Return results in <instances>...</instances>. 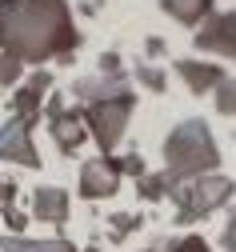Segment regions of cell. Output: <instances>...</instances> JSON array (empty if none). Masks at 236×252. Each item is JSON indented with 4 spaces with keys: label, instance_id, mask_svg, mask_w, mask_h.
<instances>
[{
    "label": "cell",
    "instance_id": "6da1fadb",
    "mask_svg": "<svg viewBox=\"0 0 236 252\" xmlns=\"http://www.w3.org/2000/svg\"><path fill=\"white\" fill-rule=\"evenodd\" d=\"M0 48L16 60L68 56L76 28L64 0H0Z\"/></svg>",
    "mask_w": 236,
    "mask_h": 252
},
{
    "label": "cell",
    "instance_id": "7a4b0ae2",
    "mask_svg": "<svg viewBox=\"0 0 236 252\" xmlns=\"http://www.w3.org/2000/svg\"><path fill=\"white\" fill-rule=\"evenodd\" d=\"M164 160H168V176L172 180H192L204 176L220 164V152L212 144V132L200 120H184L180 128L164 140Z\"/></svg>",
    "mask_w": 236,
    "mask_h": 252
},
{
    "label": "cell",
    "instance_id": "3957f363",
    "mask_svg": "<svg viewBox=\"0 0 236 252\" xmlns=\"http://www.w3.org/2000/svg\"><path fill=\"white\" fill-rule=\"evenodd\" d=\"M168 196L176 200V220L192 224V220H208L228 196H232V180L228 176H192V180H172Z\"/></svg>",
    "mask_w": 236,
    "mask_h": 252
},
{
    "label": "cell",
    "instance_id": "277c9868",
    "mask_svg": "<svg viewBox=\"0 0 236 252\" xmlns=\"http://www.w3.org/2000/svg\"><path fill=\"white\" fill-rule=\"evenodd\" d=\"M128 116H132V92H112V96H96L84 112V124H88V132L96 136L100 148H116L124 128H128Z\"/></svg>",
    "mask_w": 236,
    "mask_h": 252
},
{
    "label": "cell",
    "instance_id": "5b68a950",
    "mask_svg": "<svg viewBox=\"0 0 236 252\" xmlns=\"http://www.w3.org/2000/svg\"><path fill=\"white\" fill-rule=\"evenodd\" d=\"M120 172L124 164L112 160V156H96V160H84L80 168V196L84 200H104V196H116V188H120Z\"/></svg>",
    "mask_w": 236,
    "mask_h": 252
},
{
    "label": "cell",
    "instance_id": "8992f818",
    "mask_svg": "<svg viewBox=\"0 0 236 252\" xmlns=\"http://www.w3.org/2000/svg\"><path fill=\"white\" fill-rule=\"evenodd\" d=\"M32 124L28 120H8L4 128H0V160H16V164H24V168H40V156H36V148H32Z\"/></svg>",
    "mask_w": 236,
    "mask_h": 252
},
{
    "label": "cell",
    "instance_id": "52a82bcc",
    "mask_svg": "<svg viewBox=\"0 0 236 252\" xmlns=\"http://www.w3.org/2000/svg\"><path fill=\"white\" fill-rule=\"evenodd\" d=\"M48 128H52V140L60 144L64 156H72V152L84 144V136H88L84 116H80V112H64V108H60V96L48 104Z\"/></svg>",
    "mask_w": 236,
    "mask_h": 252
},
{
    "label": "cell",
    "instance_id": "ba28073f",
    "mask_svg": "<svg viewBox=\"0 0 236 252\" xmlns=\"http://www.w3.org/2000/svg\"><path fill=\"white\" fill-rule=\"evenodd\" d=\"M32 216L48 220V224H64V220H68V192H64V188H36Z\"/></svg>",
    "mask_w": 236,
    "mask_h": 252
},
{
    "label": "cell",
    "instance_id": "9c48e42d",
    "mask_svg": "<svg viewBox=\"0 0 236 252\" xmlns=\"http://www.w3.org/2000/svg\"><path fill=\"white\" fill-rule=\"evenodd\" d=\"M196 44L208 48V52H228V56H232V52H236V20H232V16H216L204 32L196 36Z\"/></svg>",
    "mask_w": 236,
    "mask_h": 252
},
{
    "label": "cell",
    "instance_id": "30bf717a",
    "mask_svg": "<svg viewBox=\"0 0 236 252\" xmlns=\"http://www.w3.org/2000/svg\"><path fill=\"white\" fill-rule=\"evenodd\" d=\"M52 80L44 76V72H36L28 80V88H20L16 96H12V104H16V112H20V120H28V124H36V116H40V96H44V88H48Z\"/></svg>",
    "mask_w": 236,
    "mask_h": 252
},
{
    "label": "cell",
    "instance_id": "8fae6325",
    "mask_svg": "<svg viewBox=\"0 0 236 252\" xmlns=\"http://www.w3.org/2000/svg\"><path fill=\"white\" fill-rule=\"evenodd\" d=\"M0 248L4 252H76L72 240H64V236H52V240H28V236H0Z\"/></svg>",
    "mask_w": 236,
    "mask_h": 252
},
{
    "label": "cell",
    "instance_id": "7c38bea8",
    "mask_svg": "<svg viewBox=\"0 0 236 252\" xmlns=\"http://www.w3.org/2000/svg\"><path fill=\"white\" fill-rule=\"evenodd\" d=\"M176 72L188 80V88H192V92H204V88H212V80H220V72H216V68H208V64H192V60H180Z\"/></svg>",
    "mask_w": 236,
    "mask_h": 252
},
{
    "label": "cell",
    "instance_id": "4fadbf2b",
    "mask_svg": "<svg viewBox=\"0 0 236 252\" xmlns=\"http://www.w3.org/2000/svg\"><path fill=\"white\" fill-rule=\"evenodd\" d=\"M164 12H172L180 24H196L200 16L208 12V0H160Z\"/></svg>",
    "mask_w": 236,
    "mask_h": 252
},
{
    "label": "cell",
    "instance_id": "5bb4252c",
    "mask_svg": "<svg viewBox=\"0 0 236 252\" xmlns=\"http://www.w3.org/2000/svg\"><path fill=\"white\" fill-rule=\"evenodd\" d=\"M168 184H172V176H140L136 180V192L144 196V200H160V196H168Z\"/></svg>",
    "mask_w": 236,
    "mask_h": 252
},
{
    "label": "cell",
    "instance_id": "9a60e30c",
    "mask_svg": "<svg viewBox=\"0 0 236 252\" xmlns=\"http://www.w3.org/2000/svg\"><path fill=\"white\" fill-rule=\"evenodd\" d=\"M164 252H212V248L204 244V236H180L172 244H164Z\"/></svg>",
    "mask_w": 236,
    "mask_h": 252
},
{
    "label": "cell",
    "instance_id": "2e32d148",
    "mask_svg": "<svg viewBox=\"0 0 236 252\" xmlns=\"http://www.w3.org/2000/svg\"><path fill=\"white\" fill-rule=\"evenodd\" d=\"M0 216H4V224H8L12 236H24V228H28V216H24V212H16L12 204H4V212H0Z\"/></svg>",
    "mask_w": 236,
    "mask_h": 252
},
{
    "label": "cell",
    "instance_id": "e0dca14e",
    "mask_svg": "<svg viewBox=\"0 0 236 252\" xmlns=\"http://www.w3.org/2000/svg\"><path fill=\"white\" fill-rule=\"evenodd\" d=\"M16 76H20V60L12 52H4V56H0V84H12Z\"/></svg>",
    "mask_w": 236,
    "mask_h": 252
},
{
    "label": "cell",
    "instance_id": "ac0fdd59",
    "mask_svg": "<svg viewBox=\"0 0 236 252\" xmlns=\"http://www.w3.org/2000/svg\"><path fill=\"white\" fill-rule=\"evenodd\" d=\"M116 232H128V228H140V216H112Z\"/></svg>",
    "mask_w": 236,
    "mask_h": 252
},
{
    "label": "cell",
    "instance_id": "d6986e66",
    "mask_svg": "<svg viewBox=\"0 0 236 252\" xmlns=\"http://www.w3.org/2000/svg\"><path fill=\"white\" fill-rule=\"evenodd\" d=\"M0 200L12 204V200H16V184H0Z\"/></svg>",
    "mask_w": 236,
    "mask_h": 252
},
{
    "label": "cell",
    "instance_id": "ffe728a7",
    "mask_svg": "<svg viewBox=\"0 0 236 252\" xmlns=\"http://www.w3.org/2000/svg\"><path fill=\"white\" fill-rule=\"evenodd\" d=\"M144 252H164V248H144Z\"/></svg>",
    "mask_w": 236,
    "mask_h": 252
},
{
    "label": "cell",
    "instance_id": "44dd1931",
    "mask_svg": "<svg viewBox=\"0 0 236 252\" xmlns=\"http://www.w3.org/2000/svg\"><path fill=\"white\" fill-rule=\"evenodd\" d=\"M84 252H100V248H84Z\"/></svg>",
    "mask_w": 236,
    "mask_h": 252
},
{
    "label": "cell",
    "instance_id": "7402d4cb",
    "mask_svg": "<svg viewBox=\"0 0 236 252\" xmlns=\"http://www.w3.org/2000/svg\"><path fill=\"white\" fill-rule=\"evenodd\" d=\"M0 184H4V180H0Z\"/></svg>",
    "mask_w": 236,
    "mask_h": 252
}]
</instances>
